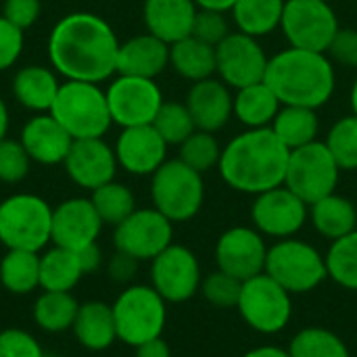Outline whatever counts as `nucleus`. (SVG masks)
<instances>
[{"label":"nucleus","mask_w":357,"mask_h":357,"mask_svg":"<svg viewBox=\"0 0 357 357\" xmlns=\"http://www.w3.org/2000/svg\"><path fill=\"white\" fill-rule=\"evenodd\" d=\"M119 38L96 13L77 10L61 17L48 33L50 67L65 79L100 84L117 73Z\"/></svg>","instance_id":"1"},{"label":"nucleus","mask_w":357,"mask_h":357,"mask_svg":"<svg viewBox=\"0 0 357 357\" xmlns=\"http://www.w3.org/2000/svg\"><path fill=\"white\" fill-rule=\"evenodd\" d=\"M289 157L291 151L272 128H255L234 136L222 149L218 169L232 190L257 197L284 184Z\"/></svg>","instance_id":"2"},{"label":"nucleus","mask_w":357,"mask_h":357,"mask_svg":"<svg viewBox=\"0 0 357 357\" xmlns=\"http://www.w3.org/2000/svg\"><path fill=\"white\" fill-rule=\"evenodd\" d=\"M264 82L282 105L320 109L335 94L337 73L326 52L289 46L270 56Z\"/></svg>","instance_id":"3"},{"label":"nucleus","mask_w":357,"mask_h":357,"mask_svg":"<svg viewBox=\"0 0 357 357\" xmlns=\"http://www.w3.org/2000/svg\"><path fill=\"white\" fill-rule=\"evenodd\" d=\"M50 115L71 134L73 140L105 138L113 126L107 92L92 82L65 79L50 107Z\"/></svg>","instance_id":"4"},{"label":"nucleus","mask_w":357,"mask_h":357,"mask_svg":"<svg viewBox=\"0 0 357 357\" xmlns=\"http://www.w3.org/2000/svg\"><path fill=\"white\" fill-rule=\"evenodd\" d=\"M111 307L117 341L136 349L138 345L163 335L167 301L151 284H128Z\"/></svg>","instance_id":"5"},{"label":"nucleus","mask_w":357,"mask_h":357,"mask_svg":"<svg viewBox=\"0 0 357 357\" xmlns=\"http://www.w3.org/2000/svg\"><path fill=\"white\" fill-rule=\"evenodd\" d=\"M52 207L38 195L15 192L0 203V243L40 253L50 243Z\"/></svg>","instance_id":"6"},{"label":"nucleus","mask_w":357,"mask_h":357,"mask_svg":"<svg viewBox=\"0 0 357 357\" xmlns=\"http://www.w3.org/2000/svg\"><path fill=\"white\" fill-rule=\"evenodd\" d=\"M151 199L153 207L169 222H188L205 203L203 174L195 172L180 159H167L151 176Z\"/></svg>","instance_id":"7"},{"label":"nucleus","mask_w":357,"mask_h":357,"mask_svg":"<svg viewBox=\"0 0 357 357\" xmlns=\"http://www.w3.org/2000/svg\"><path fill=\"white\" fill-rule=\"evenodd\" d=\"M264 272L291 295L310 293L328 278L324 255L314 245L299 238L274 243L268 249Z\"/></svg>","instance_id":"8"},{"label":"nucleus","mask_w":357,"mask_h":357,"mask_svg":"<svg viewBox=\"0 0 357 357\" xmlns=\"http://www.w3.org/2000/svg\"><path fill=\"white\" fill-rule=\"evenodd\" d=\"M341 167L331 155L326 142H310L291 151L284 186L291 188L307 205L337 192Z\"/></svg>","instance_id":"9"},{"label":"nucleus","mask_w":357,"mask_h":357,"mask_svg":"<svg viewBox=\"0 0 357 357\" xmlns=\"http://www.w3.org/2000/svg\"><path fill=\"white\" fill-rule=\"evenodd\" d=\"M236 310L247 326L259 335H276L284 331L293 318L291 293L266 272L243 282Z\"/></svg>","instance_id":"10"},{"label":"nucleus","mask_w":357,"mask_h":357,"mask_svg":"<svg viewBox=\"0 0 357 357\" xmlns=\"http://www.w3.org/2000/svg\"><path fill=\"white\" fill-rule=\"evenodd\" d=\"M280 29L293 48L326 52L341 29L331 2L324 0H287Z\"/></svg>","instance_id":"11"},{"label":"nucleus","mask_w":357,"mask_h":357,"mask_svg":"<svg viewBox=\"0 0 357 357\" xmlns=\"http://www.w3.org/2000/svg\"><path fill=\"white\" fill-rule=\"evenodd\" d=\"M107 102L113 123L123 128L151 126L163 105V92L155 79L119 75L111 79Z\"/></svg>","instance_id":"12"},{"label":"nucleus","mask_w":357,"mask_h":357,"mask_svg":"<svg viewBox=\"0 0 357 357\" xmlns=\"http://www.w3.org/2000/svg\"><path fill=\"white\" fill-rule=\"evenodd\" d=\"M174 243V222L155 207L136 209L113 232L115 251L128 253L138 261H153Z\"/></svg>","instance_id":"13"},{"label":"nucleus","mask_w":357,"mask_h":357,"mask_svg":"<svg viewBox=\"0 0 357 357\" xmlns=\"http://www.w3.org/2000/svg\"><path fill=\"white\" fill-rule=\"evenodd\" d=\"M270 56L266 54L259 38L243 31L228 33L215 46V73L230 88H245L266 79Z\"/></svg>","instance_id":"14"},{"label":"nucleus","mask_w":357,"mask_h":357,"mask_svg":"<svg viewBox=\"0 0 357 357\" xmlns=\"http://www.w3.org/2000/svg\"><path fill=\"white\" fill-rule=\"evenodd\" d=\"M201 266L197 255L172 243L151 261V287L167 303H184L201 291Z\"/></svg>","instance_id":"15"},{"label":"nucleus","mask_w":357,"mask_h":357,"mask_svg":"<svg viewBox=\"0 0 357 357\" xmlns=\"http://www.w3.org/2000/svg\"><path fill=\"white\" fill-rule=\"evenodd\" d=\"M307 218L310 205L284 184L257 195L251 205L253 228L276 241L293 238L305 226Z\"/></svg>","instance_id":"16"},{"label":"nucleus","mask_w":357,"mask_h":357,"mask_svg":"<svg viewBox=\"0 0 357 357\" xmlns=\"http://www.w3.org/2000/svg\"><path fill=\"white\" fill-rule=\"evenodd\" d=\"M268 247L264 234L251 226L228 228L215 243L218 270L238 278L241 282L264 274Z\"/></svg>","instance_id":"17"},{"label":"nucleus","mask_w":357,"mask_h":357,"mask_svg":"<svg viewBox=\"0 0 357 357\" xmlns=\"http://www.w3.org/2000/svg\"><path fill=\"white\" fill-rule=\"evenodd\" d=\"M63 167L75 186L92 192L102 184L115 180L119 163L115 157V149L105 142V138H84L73 140Z\"/></svg>","instance_id":"18"},{"label":"nucleus","mask_w":357,"mask_h":357,"mask_svg":"<svg viewBox=\"0 0 357 357\" xmlns=\"http://www.w3.org/2000/svg\"><path fill=\"white\" fill-rule=\"evenodd\" d=\"M102 220L98 218L90 197H73L52 207V232L50 243L54 247L79 251L92 243H98Z\"/></svg>","instance_id":"19"},{"label":"nucleus","mask_w":357,"mask_h":357,"mask_svg":"<svg viewBox=\"0 0 357 357\" xmlns=\"http://www.w3.org/2000/svg\"><path fill=\"white\" fill-rule=\"evenodd\" d=\"M167 146L151 123L123 128L113 149L121 169L132 176H153L167 161Z\"/></svg>","instance_id":"20"},{"label":"nucleus","mask_w":357,"mask_h":357,"mask_svg":"<svg viewBox=\"0 0 357 357\" xmlns=\"http://www.w3.org/2000/svg\"><path fill=\"white\" fill-rule=\"evenodd\" d=\"M234 94L230 86H226L220 77H207L195 82L186 94V107L195 119L197 130L203 132H220L228 126L234 115Z\"/></svg>","instance_id":"21"},{"label":"nucleus","mask_w":357,"mask_h":357,"mask_svg":"<svg viewBox=\"0 0 357 357\" xmlns=\"http://www.w3.org/2000/svg\"><path fill=\"white\" fill-rule=\"evenodd\" d=\"M19 142L33 163L63 165L73 138L50 113H36L31 119L25 121Z\"/></svg>","instance_id":"22"},{"label":"nucleus","mask_w":357,"mask_h":357,"mask_svg":"<svg viewBox=\"0 0 357 357\" xmlns=\"http://www.w3.org/2000/svg\"><path fill=\"white\" fill-rule=\"evenodd\" d=\"M197 13L195 0H144L142 6L146 31L169 46L192 36Z\"/></svg>","instance_id":"23"},{"label":"nucleus","mask_w":357,"mask_h":357,"mask_svg":"<svg viewBox=\"0 0 357 357\" xmlns=\"http://www.w3.org/2000/svg\"><path fill=\"white\" fill-rule=\"evenodd\" d=\"M169 67V44L153 33H140L119 44L117 73L155 79Z\"/></svg>","instance_id":"24"},{"label":"nucleus","mask_w":357,"mask_h":357,"mask_svg":"<svg viewBox=\"0 0 357 357\" xmlns=\"http://www.w3.org/2000/svg\"><path fill=\"white\" fill-rule=\"evenodd\" d=\"M59 88L56 71L46 65H25L13 75V96L31 113H50Z\"/></svg>","instance_id":"25"},{"label":"nucleus","mask_w":357,"mask_h":357,"mask_svg":"<svg viewBox=\"0 0 357 357\" xmlns=\"http://www.w3.org/2000/svg\"><path fill=\"white\" fill-rule=\"evenodd\" d=\"M73 337L88 351H105L117 341L113 307L105 301L79 303L73 328Z\"/></svg>","instance_id":"26"},{"label":"nucleus","mask_w":357,"mask_h":357,"mask_svg":"<svg viewBox=\"0 0 357 357\" xmlns=\"http://www.w3.org/2000/svg\"><path fill=\"white\" fill-rule=\"evenodd\" d=\"M310 220L320 236L339 241L357 230V207L351 199L333 192L310 205Z\"/></svg>","instance_id":"27"},{"label":"nucleus","mask_w":357,"mask_h":357,"mask_svg":"<svg viewBox=\"0 0 357 357\" xmlns=\"http://www.w3.org/2000/svg\"><path fill=\"white\" fill-rule=\"evenodd\" d=\"M282 102L266 82H257L245 88H238L234 94V117L247 128H270L278 115Z\"/></svg>","instance_id":"28"},{"label":"nucleus","mask_w":357,"mask_h":357,"mask_svg":"<svg viewBox=\"0 0 357 357\" xmlns=\"http://www.w3.org/2000/svg\"><path fill=\"white\" fill-rule=\"evenodd\" d=\"M169 65L180 77L192 84L213 77L215 75V46L195 36H188L169 46Z\"/></svg>","instance_id":"29"},{"label":"nucleus","mask_w":357,"mask_h":357,"mask_svg":"<svg viewBox=\"0 0 357 357\" xmlns=\"http://www.w3.org/2000/svg\"><path fill=\"white\" fill-rule=\"evenodd\" d=\"M270 128L289 151H295L299 146H305L318 140V132H320L318 109L299 107V105H282Z\"/></svg>","instance_id":"30"},{"label":"nucleus","mask_w":357,"mask_h":357,"mask_svg":"<svg viewBox=\"0 0 357 357\" xmlns=\"http://www.w3.org/2000/svg\"><path fill=\"white\" fill-rule=\"evenodd\" d=\"M82 278H84V270L75 251L52 245L46 253L40 255V289L42 291L71 293L79 284Z\"/></svg>","instance_id":"31"},{"label":"nucleus","mask_w":357,"mask_h":357,"mask_svg":"<svg viewBox=\"0 0 357 357\" xmlns=\"http://www.w3.org/2000/svg\"><path fill=\"white\" fill-rule=\"evenodd\" d=\"M287 0H236L232 6V23L236 31L264 38L280 27Z\"/></svg>","instance_id":"32"},{"label":"nucleus","mask_w":357,"mask_h":357,"mask_svg":"<svg viewBox=\"0 0 357 357\" xmlns=\"http://www.w3.org/2000/svg\"><path fill=\"white\" fill-rule=\"evenodd\" d=\"M79 303L71 293L42 291L33 301V322L38 328L50 335H61L73 328Z\"/></svg>","instance_id":"33"},{"label":"nucleus","mask_w":357,"mask_h":357,"mask_svg":"<svg viewBox=\"0 0 357 357\" xmlns=\"http://www.w3.org/2000/svg\"><path fill=\"white\" fill-rule=\"evenodd\" d=\"M0 284L19 297L40 289V253L6 249L0 259Z\"/></svg>","instance_id":"34"},{"label":"nucleus","mask_w":357,"mask_h":357,"mask_svg":"<svg viewBox=\"0 0 357 357\" xmlns=\"http://www.w3.org/2000/svg\"><path fill=\"white\" fill-rule=\"evenodd\" d=\"M90 201L107 226H119L126 218H130L138 207H136V197L130 186L113 180L102 184L100 188L90 192Z\"/></svg>","instance_id":"35"},{"label":"nucleus","mask_w":357,"mask_h":357,"mask_svg":"<svg viewBox=\"0 0 357 357\" xmlns=\"http://www.w3.org/2000/svg\"><path fill=\"white\" fill-rule=\"evenodd\" d=\"M287 351L291 357H351L339 335L320 326L299 331Z\"/></svg>","instance_id":"36"},{"label":"nucleus","mask_w":357,"mask_h":357,"mask_svg":"<svg viewBox=\"0 0 357 357\" xmlns=\"http://www.w3.org/2000/svg\"><path fill=\"white\" fill-rule=\"evenodd\" d=\"M324 259L331 280L347 291H357V230L333 241Z\"/></svg>","instance_id":"37"},{"label":"nucleus","mask_w":357,"mask_h":357,"mask_svg":"<svg viewBox=\"0 0 357 357\" xmlns=\"http://www.w3.org/2000/svg\"><path fill=\"white\" fill-rule=\"evenodd\" d=\"M326 146L335 157L341 172H356L357 169V115H345L337 119L328 134Z\"/></svg>","instance_id":"38"},{"label":"nucleus","mask_w":357,"mask_h":357,"mask_svg":"<svg viewBox=\"0 0 357 357\" xmlns=\"http://www.w3.org/2000/svg\"><path fill=\"white\" fill-rule=\"evenodd\" d=\"M153 128L161 134V138L169 144V146H180L195 130V119L186 107V102H178V100H163Z\"/></svg>","instance_id":"39"},{"label":"nucleus","mask_w":357,"mask_h":357,"mask_svg":"<svg viewBox=\"0 0 357 357\" xmlns=\"http://www.w3.org/2000/svg\"><path fill=\"white\" fill-rule=\"evenodd\" d=\"M180 161H184L188 167H192L199 174L211 172L220 165L222 159V146L211 132L195 130L182 144H180Z\"/></svg>","instance_id":"40"},{"label":"nucleus","mask_w":357,"mask_h":357,"mask_svg":"<svg viewBox=\"0 0 357 357\" xmlns=\"http://www.w3.org/2000/svg\"><path fill=\"white\" fill-rule=\"evenodd\" d=\"M241 289H243V282L222 270H215L211 272L207 278H203L201 282V293L203 297L215 305V307H236L238 305V297H241Z\"/></svg>","instance_id":"41"},{"label":"nucleus","mask_w":357,"mask_h":357,"mask_svg":"<svg viewBox=\"0 0 357 357\" xmlns=\"http://www.w3.org/2000/svg\"><path fill=\"white\" fill-rule=\"evenodd\" d=\"M31 159L19 140L4 138L0 142V182L19 184L27 178L31 169Z\"/></svg>","instance_id":"42"},{"label":"nucleus","mask_w":357,"mask_h":357,"mask_svg":"<svg viewBox=\"0 0 357 357\" xmlns=\"http://www.w3.org/2000/svg\"><path fill=\"white\" fill-rule=\"evenodd\" d=\"M230 31V21L226 17V13L222 10H209V8H199L197 17H195V25H192V36L218 46Z\"/></svg>","instance_id":"43"},{"label":"nucleus","mask_w":357,"mask_h":357,"mask_svg":"<svg viewBox=\"0 0 357 357\" xmlns=\"http://www.w3.org/2000/svg\"><path fill=\"white\" fill-rule=\"evenodd\" d=\"M0 357H46L38 339L23 328L0 331Z\"/></svg>","instance_id":"44"},{"label":"nucleus","mask_w":357,"mask_h":357,"mask_svg":"<svg viewBox=\"0 0 357 357\" xmlns=\"http://www.w3.org/2000/svg\"><path fill=\"white\" fill-rule=\"evenodd\" d=\"M25 46V33L0 15V73L10 69Z\"/></svg>","instance_id":"45"},{"label":"nucleus","mask_w":357,"mask_h":357,"mask_svg":"<svg viewBox=\"0 0 357 357\" xmlns=\"http://www.w3.org/2000/svg\"><path fill=\"white\" fill-rule=\"evenodd\" d=\"M326 54L333 63L357 69V29L341 27L337 31V36L333 38Z\"/></svg>","instance_id":"46"},{"label":"nucleus","mask_w":357,"mask_h":357,"mask_svg":"<svg viewBox=\"0 0 357 357\" xmlns=\"http://www.w3.org/2000/svg\"><path fill=\"white\" fill-rule=\"evenodd\" d=\"M40 0H2V17L23 31L40 19Z\"/></svg>","instance_id":"47"},{"label":"nucleus","mask_w":357,"mask_h":357,"mask_svg":"<svg viewBox=\"0 0 357 357\" xmlns=\"http://www.w3.org/2000/svg\"><path fill=\"white\" fill-rule=\"evenodd\" d=\"M138 259H134L132 255L128 253H121V251H115L109 261H107V274L113 282L117 284H130L138 272Z\"/></svg>","instance_id":"48"},{"label":"nucleus","mask_w":357,"mask_h":357,"mask_svg":"<svg viewBox=\"0 0 357 357\" xmlns=\"http://www.w3.org/2000/svg\"><path fill=\"white\" fill-rule=\"evenodd\" d=\"M77 257H79V264H82V270H84V276L88 274H94L100 266H102V251L98 247V243H92L79 251H75Z\"/></svg>","instance_id":"49"},{"label":"nucleus","mask_w":357,"mask_h":357,"mask_svg":"<svg viewBox=\"0 0 357 357\" xmlns=\"http://www.w3.org/2000/svg\"><path fill=\"white\" fill-rule=\"evenodd\" d=\"M136 357H172L169 345L163 341V337H157L153 341H146L136 347Z\"/></svg>","instance_id":"50"},{"label":"nucleus","mask_w":357,"mask_h":357,"mask_svg":"<svg viewBox=\"0 0 357 357\" xmlns=\"http://www.w3.org/2000/svg\"><path fill=\"white\" fill-rule=\"evenodd\" d=\"M243 357H291L287 349L274 347V345H264V347H255L251 351H247Z\"/></svg>","instance_id":"51"},{"label":"nucleus","mask_w":357,"mask_h":357,"mask_svg":"<svg viewBox=\"0 0 357 357\" xmlns=\"http://www.w3.org/2000/svg\"><path fill=\"white\" fill-rule=\"evenodd\" d=\"M199 8H209V10H222V13H230L232 6L236 4V0H195Z\"/></svg>","instance_id":"52"},{"label":"nucleus","mask_w":357,"mask_h":357,"mask_svg":"<svg viewBox=\"0 0 357 357\" xmlns=\"http://www.w3.org/2000/svg\"><path fill=\"white\" fill-rule=\"evenodd\" d=\"M8 126H10V115H8V107L4 102V98L0 96V142L6 138L8 134Z\"/></svg>","instance_id":"53"},{"label":"nucleus","mask_w":357,"mask_h":357,"mask_svg":"<svg viewBox=\"0 0 357 357\" xmlns=\"http://www.w3.org/2000/svg\"><path fill=\"white\" fill-rule=\"evenodd\" d=\"M349 105H351L354 115H357V77L356 82H354V86H351V92H349Z\"/></svg>","instance_id":"54"},{"label":"nucleus","mask_w":357,"mask_h":357,"mask_svg":"<svg viewBox=\"0 0 357 357\" xmlns=\"http://www.w3.org/2000/svg\"><path fill=\"white\" fill-rule=\"evenodd\" d=\"M46 357H48V356H46ZM50 357H67V356H50Z\"/></svg>","instance_id":"55"},{"label":"nucleus","mask_w":357,"mask_h":357,"mask_svg":"<svg viewBox=\"0 0 357 357\" xmlns=\"http://www.w3.org/2000/svg\"><path fill=\"white\" fill-rule=\"evenodd\" d=\"M324 2H331V0H324Z\"/></svg>","instance_id":"56"}]
</instances>
